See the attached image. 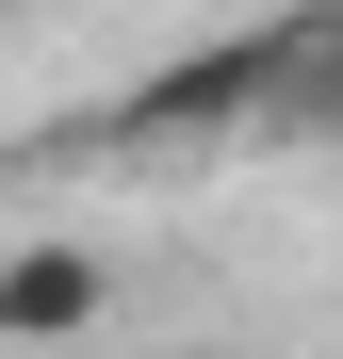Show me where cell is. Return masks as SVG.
Instances as JSON below:
<instances>
[{
  "label": "cell",
  "instance_id": "6da1fadb",
  "mask_svg": "<svg viewBox=\"0 0 343 359\" xmlns=\"http://www.w3.org/2000/svg\"><path fill=\"white\" fill-rule=\"evenodd\" d=\"M327 49H343V17H262V33H213V49H180L163 82H131V98H114V147L229 131V114H295V98L327 82Z\"/></svg>",
  "mask_w": 343,
  "mask_h": 359
},
{
  "label": "cell",
  "instance_id": "7a4b0ae2",
  "mask_svg": "<svg viewBox=\"0 0 343 359\" xmlns=\"http://www.w3.org/2000/svg\"><path fill=\"white\" fill-rule=\"evenodd\" d=\"M98 311H114V262L82 229H17L0 245V359H98Z\"/></svg>",
  "mask_w": 343,
  "mask_h": 359
}]
</instances>
